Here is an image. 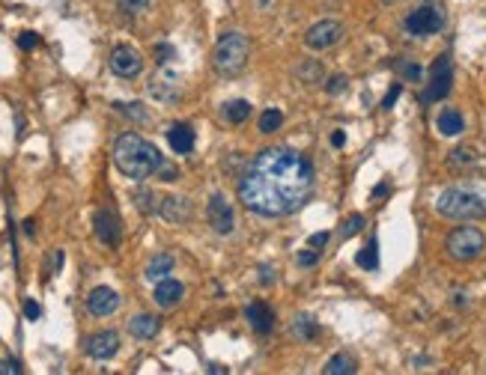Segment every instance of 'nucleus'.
I'll return each instance as SVG.
<instances>
[{
  "label": "nucleus",
  "instance_id": "c03bdc74",
  "mask_svg": "<svg viewBox=\"0 0 486 375\" xmlns=\"http://www.w3.org/2000/svg\"><path fill=\"white\" fill-rule=\"evenodd\" d=\"M344 143H346V134L344 131H335V134H331V146H344Z\"/></svg>",
  "mask_w": 486,
  "mask_h": 375
},
{
  "label": "nucleus",
  "instance_id": "2f4dec72",
  "mask_svg": "<svg viewBox=\"0 0 486 375\" xmlns=\"http://www.w3.org/2000/svg\"><path fill=\"white\" fill-rule=\"evenodd\" d=\"M299 78L304 80V84H313V80H322V69H319V62H304V66L299 69Z\"/></svg>",
  "mask_w": 486,
  "mask_h": 375
},
{
  "label": "nucleus",
  "instance_id": "0eeeda50",
  "mask_svg": "<svg viewBox=\"0 0 486 375\" xmlns=\"http://www.w3.org/2000/svg\"><path fill=\"white\" fill-rule=\"evenodd\" d=\"M409 36H415V39H427V36H436L442 33L445 27V15L439 12L433 3H421L418 9H412L406 15V21H403Z\"/></svg>",
  "mask_w": 486,
  "mask_h": 375
},
{
  "label": "nucleus",
  "instance_id": "a18cd8bd",
  "mask_svg": "<svg viewBox=\"0 0 486 375\" xmlns=\"http://www.w3.org/2000/svg\"><path fill=\"white\" fill-rule=\"evenodd\" d=\"M260 280H263V283H272V268H268V265L260 268Z\"/></svg>",
  "mask_w": 486,
  "mask_h": 375
},
{
  "label": "nucleus",
  "instance_id": "c9c22d12",
  "mask_svg": "<svg viewBox=\"0 0 486 375\" xmlns=\"http://www.w3.org/2000/svg\"><path fill=\"white\" fill-rule=\"evenodd\" d=\"M120 3H123L125 12H131V15H138V12H143V9H149V0H120Z\"/></svg>",
  "mask_w": 486,
  "mask_h": 375
},
{
  "label": "nucleus",
  "instance_id": "7ed1b4c3",
  "mask_svg": "<svg viewBox=\"0 0 486 375\" xmlns=\"http://www.w3.org/2000/svg\"><path fill=\"white\" fill-rule=\"evenodd\" d=\"M436 209L442 218L451 220H480L486 218V194L478 188H447V191L439 194Z\"/></svg>",
  "mask_w": 486,
  "mask_h": 375
},
{
  "label": "nucleus",
  "instance_id": "dca6fc26",
  "mask_svg": "<svg viewBox=\"0 0 486 375\" xmlns=\"http://www.w3.org/2000/svg\"><path fill=\"white\" fill-rule=\"evenodd\" d=\"M158 214L170 223H185L188 218H191V203H188L185 196H161Z\"/></svg>",
  "mask_w": 486,
  "mask_h": 375
},
{
  "label": "nucleus",
  "instance_id": "6e6552de",
  "mask_svg": "<svg viewBox=\"0 0 486 375\" xmlns=\"http://www.w3.org/2000/svg\"><path fill=\"white\" fill-rule=\"evenodd\" d=\"M340 39H344V24L335 21V18L317 21L304 33V45H308L310 51H328V48H335Z\"/></svg>",
  "mask_w": 486,
  "mask_h": 375
},
{
  "label": "nucleus",
  "instance_id": "f3484780",
  "mask_svg": "<svg viewBox=\"0 0 486 375\" xmlns=\"http://www.w3.org/2000/svg\"><path fill=\"white\" fill-rule=\"evenodd\" d=\"M185 295V286L179 280H170V277H165V280L156 283V292H152V301L158 304V307H176L179 301H182Z\"/></svg>",
  "mask_w": 486,
  "mask_h": 375
},
{
  "label": "nucleus",
  "instance_id": "de8ad7c7",
  "mask_svg": "<svg viewBox=\"0 0 486 375\" xmlns=\"http://www.w3.org/2000/svg\"><path fill=\"white\" fill-rule=\"evenodd\" d=\"M209 372H212V375H221V372H224V366H218V363H212V366H209Z\"/></svg>",
  "mask_w": 486,
  "mask_h": 375
},
{
  "label": "nucleus",
  "instance_id": "1a4fd4ad",
  "mask_svg": "<svg viewBox=\"0 0 486 375\" xmlns=\"http://www.w3.org/2000/svg\"><path fill=\"white\" fill-rule=\"evenodd\" d=\"M147 89H149V95L156 98V102H161V104H173L176 98H179V75H176L173 69H158L156 75L149 78Z\"/></svg>",
  "mask_w": 486,
  "mask_h": 375
},
{
  "label": "nucleus",
  "instance_id": "6ab92c4d",
  "mask_svg": "<svg viewBox=\"0 0 486 375\" xmlns=\"http://www.w3.org/2000/svg\"><path fill=\"white\" fill-rule=\"evenodd\" d=\"M436 128H439V134H445V137H456V134L465 131V120H463L460 111L445 107V111L436 116Z\"/></svg>",
  "mask_w": 486,
  "mask_h": 375
},
{
  "label": "nucleus",
  "instance_id": "79ce46f5",
  "mask_svg": "<svg viewBox=\"0 0 486 375\" xmlns=\"http://www.w3.org/2000/svg\"><path fill=\"white\" fill-rule=\"evenodd\" d=\"M18 372H21L18 361H0V375H18Z\"/></svg>",
  "mask_w": 486,
  "mask_h": 375
},
{
  "label": "nucleus",
  "instance_id": "2eb2a0df",
  "mask_svg": "<svg viewBox=\"0 0 486 375\" xmlns=\"http://www.w3.org/2000/svg\"><path fill=\"white\" fill-rule=\"evenodd\" d=\"M245 319H248V325L254 328L257 334H272V328H275V312L263 301L248 304V307H245Z\"/></svg>",
  "mask_w": 486,
  "mask_h": 375
},
{
  "label": "nucleus",
  "instance_id": "b1692460",
  "mask_svg": "<svg viewBox=\"0 0 486 375\" xmlns=\"http://www.w3.org/2000/svg\"><path fill=\"white\" fill-rule=\"evenodd\" d=\"M224 116H227L233 125H239V122H245L251 116V104L245 102V98H233V102L224 104Z\"/></svg>",
  "mask_w": 486,
  "mask_h": 375
},
{
  "label": "nucleus",
  "instance_id": "c756f323",
  "mask_svg": "<svg viewBox=\"0 0 486 375\" xmlns=\"http://www.w3.org/2000/svg\"><path fill=\"white\" fill-rule=\"evenodd\" d=\"M361 229H364V218H361V214H352V218H346V220H344V227H340L344 238H352V236H358Z\"/></svg>",
  "mask_w": 486,
  "mask_h": 375
},
{
  "label": "nucleus",
  "instance_id": "39448f33",
  "mask_svg": "<svg viewBox=\"0 0 486 375\" xmlns=\"http://www.w3.org/2000/svg\"><path fill=\"white\" fill-rule=\"evenodd\" d=\"M447 253H451L456 262H472L486 250V236L478 227H456L445 241Z\"/></svg>",
  "mask_w": 486,
  "mask_h": 375
},
{
  "label": "nucleus",
  "instance_id": "7c9ffc66",
  "mask_svg": "<svg viewBox=\"0 0 486 375\" xmlns=\"http://www.w3.org/2000/svg\"><path fill=\"white\" fill-rule=\"evenodd\" d=\"M397 69H400V75L406 78V80H421V78H424V69H421L418 62L403 60V62H397Z\"/></svg>",
  "mask_w": 486,
  "mask_h": 375
},
{
  "label": "nucleus",
  "instance_id": "a878e982",
  "mask_svg": "<svg viewBox=\"0 0 486 375\" xmlns=\"http://www.w3.org/2000/svg\"><path fill=\"white\" fill-rule=\"evenodd\" d=\"M293 334L299 339H317L319 328H317V321H313L310 316H299V319H295V325H293Z\"/></svg>",
  "mask_w": 486,
  "mask_h": 375
},
{
  "label": "nucleus",
  "instance_id": "37998d69",
  "mask_svg": "<svg viewBox=\"0 0 486 375\" xmlns=\"http://www.w3.org/2000/svg\"><path fill=\"white\" fill-rule=\"evenodd\" d=\"M370 196H373V200H382V196H388V185H385V182H382V185H376Z\"/></svg>",
  "mask_w": 486,
  "mask_h": 375
},
{
  "label": "nucleus",
  "instance_id": "a211bd4d",
  "mask_svg": "<svg viewBox=\"0 0 486 375\" xmlns=\"http://www.w3.org/2000/svg\"><path fill=\"white\" fill-rule=\"evenodd\" d=\"M167 143H170V149H173L176 155H188V152L194 149V131H191V125L173 122L167 128Z\"/></svg>",
  "mask_w": 486,
  "mask_h": 375
},
{
  "label": "nucleus",
  "instance_id": "72a5a7b5",
  "mask_svg": "<svg viewBox=\"0 0 486 375\" xmlns=\"http://www.w3.org/2000/svg\"><path fill=\"white\" fill-rule=\"evenodd\" d=\"M346 89V78L344 75H331L328 78V84H326V93L328 95H337V93H344Z\"/></svg>",
  "mask_w": 486,
  "mask_h": 375
},
{
  "label": "nucleus",
  "instance_id": "f704fd0d",
  "mask_svg": "<svg viewBox=\"0 0 486 375\" xmlns=\"http://www.w3.org/2000/svg\"><path fill=\"white\" fill-rule=\"evenodd\" d=\"M295 262H299L302 268H310V265L319 262V253H317V250H302V253L295 256Z\"/></svg>",
  "mask_w": 486,
  "mask_h": 375
},
{
  "label": "nucleus",
  "instance_id": "ea45409f",
  "mask_svg": "<svg viewBox=\"0 0 486 375\" xmlns=\"http://www.w3.org/2000/svg\"><path fill=\"white\" fill-rule=\"evenodd\" d=\"M18 45H21L24 51H30V48L39 45V36H36V33H21V36H18Z\"/></svg>",
  "mask_w": 486,
  "mask_h": 375
},
{
  "label": "nucleus",
  "instance_id": "aec40b11",
  "mask_svg": "<svg viewBox=\"0 0 486 375\" xmlns=\"http://www.w3.org/2000/svg\"><path fill=\"white\" fill-rule=\"evenodd\" d=\"M158 316H149V312H140V316H134L129 321V334L138 337V339H152L158 334Z\"/></svg>",
  "mask_w": 486,
  "mask_h": 375
},
{
  "label": "nucleus",
  "instance_id": "ddd939ff",
  "mask_svg": "<svg viewBox=\"0 0 486 375\" xmlns=\"http://www.w3.org/2000/svg\"><path fill=\"white\" fill-rule=\"evenodd\" d=\"M96 236L102 245L107 247H120L123 241V227H120V218L111 212V209H102L96 212Z\"/></svg>",
  "mask_w": 486,
  "mask_h": 375
},
{
  "label": "nucleus",
  "instance_id": "f8f14e48",
  "mask_svg": "<svg viewBox=\"0 0 486 375\" xmlns=\"http://www.w3.org/2000/svg\"><path fill=\"white\" fill-rule=\"evenodd\" d=\"M87 310L98 319L111 316V312L120 310V295H116L111 286H96V289L87 295Z\"/></svg>",
  "mask_w": 486,
  "mask_h": 375
},
{
  "label": "nucleus",
  "instance_id": "8fccbe9b",
  "mask_svg": "<svg viewBox=\"0 0 486 375\" xmlns=\"http://www.w3.org/2000/svg\"><path fill=\"white\" fill-rule=\"evenodd\" d=\"M388 3H394V0H388Z\"/></svg>",
  "mask_w": 486,
  "mask_h": 375
},
{
  "label": "nucleus",
  "instance_id": "4c0bfd02",
  "mask_svg": "<svg viewBox=\"0 0 486 375\" xmlns=\"http://www.w3.org/2000/svg\"><path fill=\"white\" fill-rule=\"evenodd\" d=\"M400 93H403V87H400V84H394V87L388 89V95L382 98V107H385V111H391L394 102H397V98H400Z\"/></svg>",
  "mask_w": 486,
  "mask_h": 375
},
{
  "label": "nucleus",
  "instance_id": "58836bf2",
  "mask_svg": "<svg viewBox=\"0 0 486 375\" xmlns=\"http://www.w3.org/2000/svg\"><path fill=\"white\" fill-rule=\"evenodd\" d=\"M328 238H331V232H328V229H326V232H313L308 245H310L313 250H319V247H326V245H328Z\"/></svg>",
  "mask_w": 486,
  "mask_h": 375
},
{
  "label": "nucleus",
  "instance_id": "e433bc0d",
  "mask_svg": "<svg viewBox=\"0 0 486 375\" xmlns=\"http://www.w3.org/2000/svg\"><path fill=\"white\" fill-rule=\"evenodd\" d=\"M176 57V51H173V45H156V60L165 66L167 60H173Z\"/></svg>",
  "mask_w": 486,
  "mask_h": 375
},
{
  "label": "nucleus",
  "instance_id": "09e8293b",
  "mask_svg": "<svg viewBox=\"0 0 486 375\" xmlns=\"http://www.w3.org/2000/svg\"><path fill=\"white\" fill-rule=\"evenodd\" d=\"M260 3H263V6H268V0H260Z\"/></svg>",
  "mask_w": 486,
  "mask_h": 375
},
{
  "label": "nucleus",
  "instance_id": "393cba45",
  "mask_svg": "<svg viewBox=\"0 0 486 375\" xmlns=\"http://www.w3.org/2000/svg\"><path fill=\"white\" fill-rule=\"evenodd\" d=\"M281 125H284V113L277 111V107H268V111H263V116H260V131L263 134H275Z\"/></svg>",
  "mask_w": 486,
  "mask_h": 375
},
{
  "label": "nucleus",
  "instance_id": "bb28decb",
  "mask_svg": "<svg viewBox=\"0 0 486 375\" xmlns=\"http://www.w3.org/2000/svg\"><path fill=\"white\" fill-rule=\"evenodd\" d=\"M451 164H454V167H472V164H478V152H474L472 146L454 149V152H451Z\"/></svg>",
  "mask_w": 486,
  "mask_h": 375
},
{
  "label": "nucleus",
  "instance_id": "20e7f679",
  "mask_svg": "<svg viewBox=\"0 0 486 375\" xmlns=\"http://www.w3.org/2000/svg\"><path fill=\"white\" fill-rule=\"evenodd\" d=\"M248 57H251V42L245 33H224L218 45H215V54H212V62H215V71L224 78H236L242 69L248 66Z\"/></svg>",
  "mask_w": 486,
  "mask_h": 375
},
{
  "label": "nucleus",
  "instance_id": "5701e85b",
  "mask_svg": "<svg viewBox=\"0 0 486 375\" xmlns=\"http://www.w3.org/2000/svg\"><path fill=\"white\" fill-rule=\"evenodd\" d=\"M355 262L361 265L364 271H376V268H379V245H376V238H370L361 250H358Z\"/></svg>",
  "mask_w": 486,
  "mask_h": 375
},
{
  "label": "nucleus",
  "instance_id": "f257e3e1",
  "mask_svg": "<svg viewBox=\"0 0 486 375\" xmlns=\"http://www.w3.org/2000/svg\"><path fill=\"white\" fill-rule=\"evenodd\" d=\"M313 191L310 161L290 146L263 149L251 161L239 182V200L263 218L293 214Z\"/></svg>",
  "mask_w": 486,
  "mask_h": 375
},
{
  "label": "nucleus",
  "instance_id": "c85d7f7f",
  "mask_svg": "<svg viewBox=\"0 0 486 375\" xmlns=\"http://www.w3.org/2000/svg\"><path fill=\"white\" fill-rule=\"evenodd\" d=\"M114 107H116V111H120V113L131 116V120H138V122H147V111H143V107H140L138 102H129V104H125V102H116Z\"/></svg>",
  "mask_w": 486,
  "mask_h": 375
},
{
  "label": "nucleus",
  "instance_id": "412c9836",
  "mask_svg": "<svg viewBox=\"0 0 486 375\" xmlns=\"http://www.w3.org/2000/svg\"><path fill=\"white\" fill-rule=\"evenodd\" d=\"M170 271H173V256L158 253V256H152V262L147 265V280L158 283V280H165V277H170Z\"/></svg>",
  "mask_w": 486,
  "mask_h": 375
},
{
  "label": "nucleus",
  "instance_id": "9d476101",
  "mask_svg": "<svg viewBox=\"0 0 486 375\" xmlns=\"http://www.w3.org/2000/svg\"><path fill=\"white\" fill-rule=\"evenodd\" d=\"M206 218H209V227L218 232V236H230L236 229V214H233L230 203L224 200L221 194H212L209 205H206Z\"/></svg>",
  "mask_w": 486,
  "mask_h": 375
},
{
  "label": "nucleus",
  "instance_id": "49530a36",
  "mask_svg": "<svg viewBox=\"0 0 486 375\" xmlns=\"http://www.w3.org/2000/svg\"><path fill=\"white\" fill-rule=\"evenodd\" d=\"M24 232H27V236L33 238V232H36V223H33V220H24Z\"/></svg>",
  "mask_w": 486,
  "mask_h": 375
},
{
  "label": "nucleus",
  "instance_id": "473e14b6",
  "mask_svg": "<svg viewBox=\"0 0 486 375\" xmlns=\"http://www.w3.org/2000/svg\"><path fill=\"white\" fill-rule=\"evenodd\" d=\"M156 173H158L161 182H176V179H179V170L173 164H167V161H161V167L156 170Z\"/></svg>",
  "mask_w": 486,
  "mask_h": 375
},
{
  "label": "nucleus",
  "instance_id": "4be33fe9",
  "mask_svg": "<svg viewBox=\"0 0 486 375\" xmlns=\"http://www.w3.org/2000/svg\"><path fill=\"white\" fill-rule=\"evenodd\" d=\"M355 370H358V366H355V357L346 354V352L335 354V357H331V361L326 363V375H352Z\"/></svg>",
  "mask_w": 486,
  "mask_h": 375
},
{
  "label": "nucleus",
  "instance_id": "f03ea898",
  "mask_svg": "<svg viewBox=\"0 0 486 375\" xmlns=\"http://www.w3.org/2000/svg\"><path fill=\"white\" fill-rule=\"evenodd\" d=\"M161 152L156 143H149L147 137L134 131H125L116 137L114 143V164L123 176L134 179V182H143V179L156 176V170L161 167Z\"/></svg>",
  "mask_w": 486,
  "mask_h": 375
},
{
  "label": "nucleus",
  "instance_id": "4468645a",
  "mask_svg": "<svg viewBox=\"0 0 486 375\" xmlns=\"http://www.w3.org/2000/svg\"><path fill=\"white\" fill-rule=\"evenodd\" d=\"M116 352H120V334H114V330H98L87 339V354L96 361H107Z\"/></svg>",
  "mask_w": 486,
  "mask_h": 375
},
{
  "label": "nucleus",
  "instance_id": "9b49d317",
  "mask_svg": "<svg viewBox=\"0 0 486 375\" xmlns=\"http://www.w3.org/2000/svg\"><path fill=\"white\" fill-rule=\"evenodd\" d=\"M111 71L120 78H138L143 71V57L129 45H116L111 51Z\"/></svg>",
  "mask_w": 486,
  "mask_h": 375
},
{
  "label": "nucleus",
  "instance_id": "cd10ccee",
  "mask_svg": "<svg viewBox=\"0 0 486 375\" xmlns=\"http://www.w3.org/2000/svg\"><path fill=\"white\" fill-rule=\"evenodd\" d=\"M134 203H138V209L143 212V214H156L158 212V196L152 194V191H138L134 194Z\"/></svg>",
  "mask_w": 486,
  "mask_h": 375
},
{
  "label": "nucleus",
  "instance_id": "a19ab883",
  "mask_svg": "<svg viewBox=\"0 0 486 375\" xmlns=\"http://www.w3.org/2000/svg\"><path fill=\"white\" fill-rule=\"evenodd\" d=\"M24 316L30 319V321H36V319L42 316V307H39L36 301H24Z\"/></svg>",
  "mask_w": 486,
  "mask_h": 375
},
{
  "label": "nucleus",
  "instance_id": "423d86ee",
  "mask_svg": "<svg viewBox=\"0 0 486 375\" xmlns=\"http://www.w3.org/2000/svg\"><path fill=\"white\" fill-rule=\"evenodd\" d=\"M451 87H454V66H451V57L442 54V57H436L433 69H430V84L424 87V93H421V104L442 102V98L451 93Z\"/></svg>",
  "mask_w": 486,
  "mask_h": 375
}]
</instances>
